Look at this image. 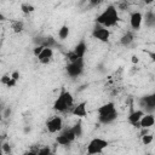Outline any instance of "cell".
<instances>
[{
	"label": "cell",
	"mask_w": 155,
	"mask_h": 155,
	"mask_svg": "<svg viewBox=\"0 0 155 155\" xmlns=\"http://www.w3.org/2000/svg\"><path fill=\"white\" fill-rule=\"evenodd\" d=\"M56 142H57L59 145H69L70 143H73V142H71V140H70L63 132H61V133L56 137Z\"/></svg>",
	"instance_id": "19"
},
{
	"label": "cell",
	"mask_w": 155,
	"mask_h": 155,
	"mask_svg": "<svg viewBox=\"0 0 155 155\" xmlns=\"http://www.w3.org/2000/svg\"><path fill=\"white\" fill-rule=\"evenodd\" d=\"M140 137H142V143H143L144 145H149V144L153 142V139H154V137H153L151 134H149V133L143 134V136H140Z\"/></svg>",
	"instance_id": "23"
},
{
	"label": "cell",
	"mask_w": 155,
	"mask_h": 155,
	"mask_svg": "<svg viewBox=\"0 0 155 155\" xmlns=\"http://www.w3.org/2000/svg\"><path fill=\"white\" fill-rule=\"evenodd\" d=\"M44 47H45V46H42V45H36V46L34 47V50H33V53H34V56L36 57V56H38V54L41 52V50H42Z\"/></svg>",
	"instance_id": "27"
},
{
	"label": "cell",
	"mask_w": 155,
	"mask_h": 155,
	"mask_svg": "<svg viewBox=\"0 0 155 155\" xmlns=\"http://www.w3.org/2000/svg\"><path fill=\"white\" fill-rule=\"evenodd\" d=\"M71 51L75 53V56H76L78 58H84L85 54H86V51H87V45H86V42H85L84 40H81V41H79V42L75 45V47H74Z\"/></svg>",
	"instance_id": "14"
},
{
	"label": "cell",
	"mask_w": 155,
	"mask_h": 155,
	"mask_svg": "<svg viewBox=\"0 0 155 155\" xmlns=\"http://www.w3.org/2000/svg\"><path fill=\"white\" fill-rule=\"evenodd\" d=\"M109 145V142L104 138H101V137H96L93 139L90 140L88 145H87V149H86V153L88 155H94V154H102L103 150Z\"/></svg>",
	"instance_id": "4"
},
{
	"label": "cell",
	"mask_w": 155,
	"mask_h": 155,
	"mask_svg": "<svg viewBox=\"0 0 155 155\" xmlns=\"http://www.w3.org/2000/svg\"><path fill=\"white\" fill-rule=\"evenodd\" d=\"M145 24L148 27H151V25L155 24V16H154V13L151 11L145 15Z\"/></svg>",
	"instance_id": "21"
},
{
	"label": "cell",
	"mask_w": 155,
	"mask_h": 155,
	"mask_svg": "<svg viewBox=\"0 0 155 155\" xmlns=\"http://www.w3.org/2000/svg\"><path fill=\"white\" fill-rule=\"evenodd\" d=\"M46 128L50 133H57L63 128V120L58 115H53L46 121Z\"/></svg>",
	"instance_id": "7"
},
{
	"label": "cell",
	"mask_w": 155,
	"mask_h": 155,
	"mask_svg": "<svg viewBox=\"0 0 155 155\" xmlns=\"http://www.w3.org/2000/svg\"><path fill=\"white\" fill-rule=\"evenodd\" d=\"M143 115H144V111H143L142 109H137V110L132 109L131 113H130V115H128V117H127V120H128V122H130L133 127L139 128V120H140V117H142Z\"/></svg>",
	"instance_id": "11"
},
{
	"label": "cell",
	"mask_w": 155,
	"mask_h": 155,
	"mask_svg": "<svg viewBox=\"0 0 155 155\" xmlns=\"http://www.w3.org/2000/svg\"><path fill=\"white\" fill-rule=\"evenodd\" d=\"M119 21H120L119 10L116 8L115 5L107 6V8L96 17V23L99 25H103L105 28H110V27L116 25Z\"/></svg>",
	"instance_id": "1"
},
{
	"label": "cell",
	"mask_w": 155,
	"mask_h": 155,
	"mask_svg": "<svg viewBox=\"0 0 155 155\" xmlns=\"http://www.w3.org/2000/svg\"><path fill=\"white\" fill-rule=\"evenodd\" d=\"M11 29L13 30V33H21L24 29V23L22 21H18V19L12 21L11 22Z\"/></svg>",
	"instance_id": "18"
},
{
	"label": "cell",
	"mask_w": 155,
	"mask_h": 155,
	"mask_svg": "<svg viewBox=\"0 0 155 155\" xmlns=\"http://www.w3.org/2000/svg\"><path fill=\"white\" fill-rule=\"evenodd\" d=\"M11 78L18 81V80H19V71H17V70H15V71H13V73L11 74Z\"/></svg>",
	"instance_id": "30"
},
{
	"label": "cell",
	"mask_w": 155,
	"mask_h": 155,
	"mask_svg": "<svg viewBox=\"0 0 155 155\" xmlns=\"http://www.w3.org/2000/svg\"><path fill=\"white\" fill-rule=\"evenodd\" d=\"M21 11L24 15H29L35 11V6H33L31 4H28V2H23V4H21Z\"/></svg>",
	"instance_id": "20"
},
{
	"label": "cell",
	"mask_w": 155,
	"mask_h": 155,
	"mask_svg": "<svg viewBox=\"0 0 155 155\" xmlns=\"http://www.w3.org/2000/svg\"><path fill=\"white\" fill-rule=\"evenodd\" d=\"M143 1H144V0H143Z\"/></svg>",
	"instance_id": "37"
},
{
	"label": "cell",
	"mask_w": 155,
	"mask_h": 155,
	"mask_svg": "<svg viewBox=\"0 0 155 155\" xmlns=\"http://www.w3.org/2000/svg\"><path fill=\"white\" fill-rule=\"evenodd\" d=\"M39 40H34L35 41V44L36 45H42V46H45V47H52L53 48V46H56L57 45V42H56V40L52 38V36H46V38H38Z\"/></svg>",
	"instance_id": "15"
},
{
	"label": "cell",
	"mask_w": 155,
	"mask_h": 155,
	"mask_svg": "<svg viewBox=\"0 0 155 155\" xmlns=\"http://www.w3.org/2000/svg\"><path fill=\"white\" fill-rule=\"evenodd\" d=\"M1 147H2V153H5V154L11 153V147H10V144H8L7 142L2 143V144H1Z\"/></svg>",
	"instance_id": "26"
},
{
	"label": "cell",
	"mask_w": 155,
	"mask_h": 155,
	"mask_svg": "<svg viewBox=\"0 0 155 155\" xmlns=\"http://www.w3.org/2000/svg\"><path fill=\"white\" fill-rule=\"evenodd\" d=\"M17 82H18L17 80H15V79H12V78H11V80H10V82L6 85V87H7V88H13V87H16Z\"/></svg>",
	"instance_id": "28"
},
{
	"label": "cell",
	"mask_w": 155,
	"mask_h": 155,
	"mask_svg": "<svg viewBox=\"0 0 155 155\" xmlns=\"http://www.w3.org/2000/svg\"><path fill=\"white\" fill-rule=\"evenodd\" d=\"M67 74L70 78H78L82 74L84 71V58H79L78 61L74 62H69L65 67Z\"/></svg>",
	"instance_id": "5"
},
{
	"label": "cell",
	"mask_w": 155,
	"mask_h": 155,
	"mask_svg": "<svg viewBox=\"0 0 155 155\" xmlns=\"http://www.w3.org/2000/svg\"><path fill=\"white\" fill-rule=\"evenodd\" d=\"M69 33H70V28H69V25L63 24V25L58 29V38H59L61 40H65V39L69 36Z\"/></svg>",
	"instance_id": "17"
},
{
	"label": "cell",
	"mask_w": 155,
	"mask_h": 155,
	"mask_svg": "<svg viewBox=\"0 0 155 155\" xmlns=\"http://www.w3.org/2000/svg\"><path fill=\"white\" fill-rule=\"evenodd\" d=\"M11 80V75L10 74H4L1 78H0V84H2L4 86H6Z\"/></svg>",
	"instance_id": "24"
},
{
	"label": "cell",
	"mask_w": 155,
	"mask_h": 155,
	"mask_svg": "<svg viewBox=\"0 0 155 155\" xmlns=\"http://www.w3.org/2000/svg\"><path fill=\"white\" fill-rule=\"evenodd\" d=\"M102 1H103V0H88L90 5L93 6V7H94V6H98L99 4H102Z\"/></svg>",
	"instance_id": "29"
},
{
	"label": "cell",
	"mask_w": 155,
	"mask_h": 155,
	"mask_svg": "<svg viewBox=\"0 0 155 155\" xmlns=\"http://www.w3.org/2000/svg\"><path fill=\"white\" fill-rule=\"evenodd\" d=\"M139 107L144 113H154L155 110V94L144 96L139 99Z\"/></svg>",
	"instance_id": "8"
},
{
	"label": "cell",
	"mask_w": 155,
	"mask_h": 155,
	"mask_svg": "<svg viewBox=\"0 0 155 155\" xmlns=\"http://www.w3.org/2000/svg\"><path fill=\"white\" fill-rule=\"evenodd\" d=\"M92 36L101 42H108L110 38V30L103 25L97 24L92 30Z\"/></svg>",
	"instance_id": "6"
},
{
	"label": "cell",
	"mask_w": 155,
	"mask_h": 155,
	"mask_svg": "<svg viewBox=\"0 0 155 155\" xmlns=\"http://www.w3.org/2000/svg\"><path fill=\"white\" fill-rule=\"evenodd\" d=\"M133 41H134V35H133L132 31H127V33H125V34L121 36V39H120V44H121L122 46H125V47L130 46Z\"/></svg>",
	"instance_id": "16"
},
{
	"label": "cell",
	"mask_w": 155,
	"mask_h": 155,
	"mask_svg": "<svg viewBox=\"0 0 155 155\" xmlns=\"http://www.w3.org/2000/svg\"><path fill=\"white\" fill-rule=\"evenodd\" d=\"M8 114H11V109H10V108H7V109H6V111H5V114H2V116H5V117H7V115H8Z\"/></svg>",
	"instance_id": "32"
},
{
	"label": "cell",
	"mask_w": 155,
	"mask_h": 155,
	"mask_svg": "<svg viewBox=\"0 0 155 155\" xmlns=\"http://www.w3.org/2000/svg\"><path fill=\"white\" fill-rule=\"evenodd\" d=\"M87 103L86 102H80L76 105H73L71 109V114L76 117H86L87 116V108H86Z\"/></svg>",
	"instance_id": "13"
},
{
	"label": "cell",
	"mask_w": 155,
	"mask_h": 155,
	"mask_svg": "<svg viewBox=\"0 0 155 155\" xmlns=\"http://www.w3.org/2000/svg\"><path fill=\"white\" fill-rule=\"evenodd\" d=\"M97 113H98L99 122L104 124V125L114 122L117 119V115H119L117 110H116V107H115V104L113 102H107V103L102 104L97 109Z\"/></svg>",
	"instance_id": "3"
},
{
	"label": "cell",
	"mask_w": 155,
	"mask_h": 155,
	"mask_svg": "<svg viewBox=\"0 0 155 155\" xmlns=\"http://www.w3.org/2000/svg\"><path fill=\"white\" fill-rule=\"evenodd\" d=\"M6 19V17L2 15V13H0V22H2V21H5Z\"/></svg>",
	"instance_id": "33"
},
{
	"label": "cell",
	"mask_w": 155,
	"mask_h": 155,
	"mask_svg": "<svg viewBox=\"0 0 155 155\" xmlns=\"http://www.w3.org/2000/svg\"><path fill=\"white\" fill-rule=\"evenodd\" d=\"M2 117H4V116H2V114H1V113H0V121H1V120H2Z\"/></svg>",
	"instance_id": "36"
},
{
	"label": "cell",
	"mask_w": 155,
	"mask_h": 155,
	"mask_svg": "<svg viewBox=\"0 0 155 155\" xmlns=\"http://www.w3.org/2000/svg\"><path fill=\"white\" fill-rule=\"evenodd\" d=\"M36 58L39 59V62L41 64H48L53 58V48L52 47H44L41 50V52L36 56Z\"/></svg>",
	"instance_id": "10"
},
{
	"label": "cell",
	"mask_w": 155,
	"mask_h": 155,
	"mask_svg": "<svg viewBox=\"0 0 155 155\" xmlns=\"http://www.w3.org/2000/svg\"><path fill=\"white\" fill-rule=\"evenodd\" d=\"M71 130H73V132L75 133L76 138L82 136V126H81V124H80V122H78V124H75L74 126H71Z\"/></svg>",
	"instance_id": "22"
},
{
	"label": "cell",
	"mask_w": 155,
	"mask_h": 155,
	"mask_svg": "<svg viewBox=\"0 0 155 155\" xmlns=\"http://www.w3.org/2000/svg\"><path fill=\"white\" fill-rule=\"evenodd\" d=\"M155 124V117L153 113H144L139 120V128H150Z\"/></svg>",
	"instance_id": "12"
},
{
	"label": "cell",
	"mask_w": 155,
	"mask_h": 155,
	"mask_svg": "<svg viewBox=\"0 0 155 155\" xmlns=\"http://www.w3.org/2000/svg\"><path fill=\"white\" fill-rule=\"evenodd\" d=\"M50 153H51V150H50V148H48V147H45V148L38 149V151H36V154H38V155H45V154H50Z\"/></svg>",
	"instance_id": "25"
},
{
	"label": "cell",
	"mask_w": 155,
	"mask_h": 155,
	"mask_svg": "<svg viewBox=\"0 0 155 155\" xmlns=\"http://www.w3.org/2000/svg\"><path fill=\"white\" fill-rule=\"evenodd\" d=\"M1 144H2V143H1V142H0V155H1V154H2V147H1Z\"/></svg>",
	"instance_id": "35"
},
{
	"label": "cell",
	"mask_w": 155,
	"mask_h": 155,
	"mask_svg": "<svg viewBox=\"0 0 155 155\" xmlns=\"http://www.w3.org/2000/svg\"><path fill=\"white\" fill-rule=\"evenodd\" d=\"M143 19H144V17H143L142 12H139V11L132 12L131 16H130V25H131V28L133 30H139L140 27H142Z\"/></svg>",
	"instance_id": "9"
},
{
	"label": "cell",
	"mask_w": 155,
	"mask_h": 155,
	"mask_svg": "<svg viewBox=\"0 0 155 155\" xmlns=\"http://www.w3.org/2000/svg\"><path fill=\"white\" fill-rule=\"evenodd\" d=\"M153 1H154V0H144V2H145V4H151Z\"/></svg>",
	"instance_id": "34"
},
{
	"label": "cell",
	"mask_w": 155,
	"mask_h": 155,
	"mask_svg": "<svg viewBox=\"0 0 155 155\" xmlns=\"http://www.w3.org/2000/svg\"><path fill=\"white\" fill-rule=\"evenodd\" d=\"M138 62H139L138 57L137 56H132V63H138Z\"/></svg>",
	"instance_id": "31"
},
{
	"label": "cell",
	"mask_w": 155,
	"mask_h": 155,
	"mask_svg": "<svg viewBox=\"0 0 155 155\" xmlns=\"http://www.w3.org/2000/svg\"><path fill=\"white\" fill-rule=\"evenodd\" d=\"M73 105H74V97H73V94L68 90L62 87L58 97L53 102V105H52L53 110L57 111V113H65L67 110L73 108Z\"/></svg>",
	"instance_id": "2"
}]
</instances>
